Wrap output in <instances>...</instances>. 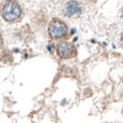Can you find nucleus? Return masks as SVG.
<instances>
[{"mask_svg":"<svg viewBox=\"0 0 123 123\" xmlns=\"http://www.w3.org/2000/svg\"><path fill=\"white\" fill-rule=\"evenodd\" d=\"M0 14L6 22H17L22 16V9L15 1H7L0 7Z\"/></svg>","mask_w":123,"mask_h":123,"instance_id":"1","label":"nucleus"},{"mask_svg":"<svg viewBox=\"0 0 123 123\" xmlns=\"http://www.w3.org/2000/svg\"><path fill=\"white\" fill-rule=\"evenodd\" d=\"M49 35L53 39H61L68 34V26L60 18H53L48 27Z\"/></svg>","mask_w":123,"mask_h":123,"instance_id":"2","label":"nucleus"},{"mask_svg":"<svg viewBox=\"0 0 123 123\" xmlns=\"http://www.w3.org/2000/svg\"><path fill=\"white\" fill-rule=\"evenodd\" d=\"M57 54L61 59H73L77 55V48L72 43L61 42L57 47Z\"/></svg>","mask_w":123,"mask_h":123,"instance_id":"3","label":"nucleus"},{"mask_svg":"<svg viewBox=\"0 0 123 123\" xmlns=\"http://www.w3.org/2000/svg\"><path fill=\"white\" fill-rule=\"evenodd\" d=\"M65 12L66 15L71 17H77L80 16L82 13V7L81 5L76 1H69L65 6Z\"/></svg>","mask_w":123,"mask_h":123,"instance_id":"4","label":"nucleus"},{"mask_svg":"<svg viewBox=\"0 0 123 123\" xmlns=\"http://www.w3.org/2000/svg\"><path fill=\"white\" fill-rule=\"evenodd\" d=\"M121 43H122V45H123V34H122V37H121Z\"/></svg>","mask_w":123,"mask_h":123,"instance_id":"5","label":"nucleus"},{"mask_svg":"<svg viewBox=\"0 0 123 123\" xmlns=\"http://www.w3.org/2000/svg\"><path fill=\"white\" fill-rule=\"evenodd\" d=\"M122 18H123V9H122Z\"/></svg>","mask_w":123,"mask_h":123,"instance_id":"6","label":"nucleus"}]
</instances>
